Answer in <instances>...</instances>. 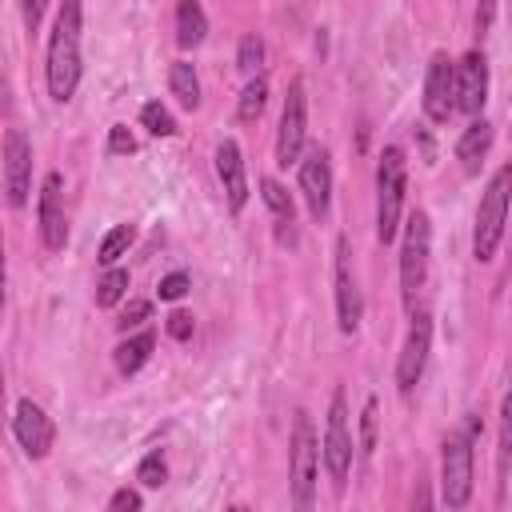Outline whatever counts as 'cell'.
<instances>
[{"label":"cell","mask_w":512,"mask_h":512,"mask_svg":"<svg viewBox=\"0 0 512 512\" xmlns=\"http://www.w3.org/2000/svg\"><path fill=\"white\" fill-rule=\"evenodd\" d=\"M168 336L172 340H188L192 336V316L188 312H172L168 316Z\"/></svg>","instance_id":"obj_35"},{"label":"cell","mask_w":512,"mask_h":512,"mask_svg":"<svg viewBox=\"0 0 512 512\" xmlns=\"http://www.w3.org/2000/svg\"><path fill=\"white\" fill-rule=\"evenodd\" d=\"M508 464H512V392H508L504 404H500V436H496V476H500V496H504Z\"/></svg>","instance_id":"obj_23"},{"label":"cell","mask_w":512,"mask_h":512,"mask_svg":"<svg viewBox=\"0 0 512 512\" xmlns=\"http://www.w3.org/2000/svg\"><path fill=\"white\" fill-rule=\"evenodd\" d=\"M236 64H240V72L256 76V72H260V64H264V40L248 32V36L240 40V48H236Z\"/></svg>","instance_id":"obj_28"},{"label":"cell","mask_w":512,"mask_h":512,"mask_svg":"<svg viewBox=\"0 0 512 512\" xmlns=\"http://www.w3.org/2000/svg\"><path fill=\"white\" fill-rule=\"evenodd\" d=\"M140 124H144L152 136H176V120H172V112H168L160 100H148V104L140 108Z\"/></svg>","instance_id":"obj_27"},{"label":"cell","mask_w":512,"mask_h":512,"mask_svg":"<svg viewBox=\"0 0 512 512\" xmlns=\"http://www.w3.org/2000/svg\"><path fill=\"white\" fill-rule=\"evenodd\" d=\"M304 136H308L304 80H292V84H288V96H284V112H280V132H276V164H280V168L300 164Z\"/></svg>","instance_id":"obj_8"},{"label":"cell","mask_w":512,"mask_h":512,"mask_svg":"<svg viewBox=\"0 0 512 512\" xmlns=\"http://www.w3.org/2000/svg\"><path fill=\"white\" fill-rule=\"evenodd\" d=\"M132 240H136V224H116V228H108V232H104V240H100L96 260H100L104 268H112V264L132 248Z\"/></svg>","instance_id":"obj_24"},{"label":"cell","mask_w":512,"mask_h":512,"mask_svg":"<svg viewBox=\"0 0 512 512\" xmlns=\"http://www.w3.org/2000/svg\"><path fill=\"white\" fill-rule=\"evenodd\" d=\"M36 228H40V244L48 252H60L68 244V220H64V176L48 172L40 184V200H36Z\"/></svg>","instance_id":"obj_10"},{"label":"cell","mask_w":512,"mask_h":512,"mask_svg":"<svg viewBox=\"0 0 512 512\" xmlns=\"http://www.w3.org/2000/svg\"><path fill=\"white\" fill-rule=\"evenodd\" d=\"M488 148H492V124L484 120V116H472V124L460 132V140H456V160L464 164V172L472 176V172H480V160L488 156Z\"/></svg>","instance_id":"obj_18"},{"label":"cell","mask_w":512,"mask_h":512,"mask_svg":"<svg viewBox=\"0 0 512 512\" xmlns=\"http://www.w3.org/2000/svg\"><path fill=\"white\" fill-rule=\"evenodd\" d=\"M404 216V152L388 144L376 164V240L392 244Z\"/></svg>","instance_id":"obj_5"},{"label":"cell","mask_w":512,"mask_h":512,"mask_svg":"<svg viewBox=\"0 0 512 512\" xmlns=\"http://www.w3.org/2000/svg\"><path fill=\"white\" fill-rule=\"evenodd\" d=\"M108 152H112V156H132V152H136V136H132L124 124H112V128H108Z\"/></svg>","instance_id":"obj_31"},{"label":"cell","mask_w":512,"mask_h":512,"mask_svg":"<svg viewBox=\"0 0 512 512\" xmlns=\"http://www.w3.org/2000/svg\"><path fill=\"white\" fill-rule=\"evenodd\" d=\"M32 192V144L20 128L4 132V196L12 208H24Z\"/></svg>","instance_id":"obj_12"},{"label":"cell","mask_w":512,"mask_h":512,"mask_svg":"<svg viewBox=\"0 0 512 512\" xmlns=\"http://www.w3.org/2000/svg\"><path fill=\"white\" fill-rule=\"evenodd\" d=\"M288 480H292V504L312 508L316 500V468H320V440L312 428L308 412L292 416V436H288Z\"/></svg>","instance_id":"obj_6"},{"label":"cell","mask_w":512,"mask_h":512,"mask_svg":"<svg viewBox=\"0 0 512 512\" xmlns=\"http://www.w3.org/2000/svg\"><path fill=\"white\" fill-rule=\"evenodd\" d=\"M452 112H456V64L448 60V52H436L424 72V116L432 124H448Z\"/></svg>","instance_id":"obj_11"},{"label":"cell","mask_w":512,"mask_h":512,"mask_svg":"<svg viewBox=\"0 0 512 512\" xmlns=\"http://www.w3.org/2000/svg\"><path fill=\"white\" fill-rule=\"evenodd\" d=\"M300 192L308 212L324 220L332 208V160L324 148H308V156H300Z\"/></svg>","instance_id":"obj_16"},{"label":"cell","mask_w":512,"mask_h":512,"mask_svg":"<svg viewBox=\"0 0 512 512\" xmlns=\"http://www.w3.org/2000/svg\"><path fill=\"white\" fill-rule=\"evenodd\" d=\"M188 272H168L160 284H156V292H160V300H180L184 292H188Z\"/></svg>","instance_id":"obj_32"},{"label":"cell","mask_w":512,"mask_h":512,"mask_svg":"<svg viewBox=\"0 0 512 512\" xmlns=\"http://www.w3.org/2000/svg\"><path fill=\"white\" fill-rule=\"evenodd\" d=\"M260 196H264V204H268L272 216H276V240H280V244H296V208H292V196H288L272 176L260 180Z\"/></svg>","instance_id":"obj_19"},{"label":"cell","mask_w":512,"mask_h":512,"mask_svg":"<svg viewBox=\"0 0 512 512\" xmlns=\"http://www.w3.org/2000/svg\"><path fill=\"white\" fill-rule=\"evenodd\" d=\"M360 448L364 452L376 448V400L372 396L364 400V412H360Z\"/></svg>","instance_id":"obj_30"},{"label":"cell","mask_w":512,"mask_h":512,"mask_svg":"<svg viewBox=\"0 0 512 512\" xmlns=\"http://www.w3.org/2000/svg\"><path fill=\"white\" fill-rule=\"evenodd\" d=\"M208 36V16L200 8V0H180L176 4V44L180 48H196Z\"/></svg>","instance_id":"obj_21"},{"label":"cell","mask_w":512,"mask_h":512,"mask_svg":"<svg viewBox=\"0 0 512 512\" xmlns=\"http://www.w3.org/2000/svg\"><path fill=\"white\" fill-rule=\"evenodd\" d=\"M428 260H432V224L428 212H412L404 224V240H400V300L408 312H416L424 284H428Z\"/></svg>","instance_id":"obj_4"},{"label":"cell","mask_w":512,"mask_h":512,"mask_svg":"<svg viewBox=\"0 0 512 512\" xmlns=\"http://www.w3.org/2000/svg\"><path fill=\"white\" fill-rule=\"evenodd\" d=\"M264 104H268V80L256 72L248 84H244V92H240V104H236V116L240 120H256L260 112H264Z\"/></svg>","instance_id":"obj_26"},{"label":"cell","mask_w":512,"mask_h":512,"mask_svg":"<svg viewBox=\"0 0 512 512\" xmlns=\"http://www.w3.org/2000/svg\"><path fill=\"white\" fill-rule=\"evenodd\" d=\"M12 436L16 444L32 456V460H44L52 452V440H56V424L48 420V412L36 404V400H16V416H12Z\"/></svg>","instance_id":"obj_14"},{"label":"cell","mask_w":512,"mask_h":512,"mask_svg":"<svg viewBox=\"0 0 512 512\" xmlns=\"http://www.w3.org/2000/svg\"><path fill=\"white\" fill-rule=\"evenodd\" d=\"M140 504H144V500H140V492H136V488H116V492H112V500H108V508H112V512H136Z\"/></svg>","instance_id":"obj_33"},{"label":"cell","mask_w":512,"mask_h":512,"mask_svg":"<svg viewBox=\"0 0 512 512\" xmlns=\"http://www.w3.org/2000/svg\"><path fill=\"white\" fill-rule=\"evenodd\" d=\"M492 16H496V0H480V8H476V32H480V36H488Z\"/></svg>","instance_id":"obj_37"},{"label":"cell","mask_w":512,"mask_h":512,"mask_svg":"<svg viewBox=\"0 0 512 512\" xmlns=\"http://www.w3.org/2000/svg\"><path fill=\"white\" fill-rule=\"evenodd\" d=\"M216 176L224 184L228 208L240 212L248 204V172H244V156H240L236 140H220V148H216Z\"/></svg>","instance_id":"obj_17"},{"label":"cell","mask_w":512,"mask_h":512,"mask_svg":"<svg viewBox=\"0 0 512 512\" xmlns=\"http://www.w3.org/2000/svg\"><path fill=\"white\" fill-rule=\"evenodd\" d=\"M168 88H172V96H176L188 112L200 108V76H196V68H192L188 60H172V68H168Z\"/></svg>","instance_id":"obj_22"},{"label":"cell","mask_w":512,"mask_h":512,"mask_svg":"<svg viewBox=\"0 0 512 512\" xmlns=\"http://www.w3.org/2000/svg\"><path fill=\"white\" fill-rule=\"evenodd\" d=\"M44 80L48 96L56 104H68L80 84V0H60L52 36H48V56H44Z\"/></svg>","instance_id":"obj_1"},{"label":"cell","mask_w":512,"mask_h":512,"mask_svg":"<svg viewBox=\"0 0 512 512\" xmlns=\"http://www.w3.org/2000/svg\"><path fill=\"white\" fill-rule=\"evenodd\" d=\"M428 348H432V316L424 308L412 312V324H408V336L400 344V356H396V388L400 392H412L424 376V364H428Z\"/></svg>","instance_id":"obj_9"},{"label":"cell","mask_w":512,"mask_h":512,"mask_svg":"<svg viewBox=\"0 0 512 512\" xmlns=\"http://www.w3.org/2000/svg\"><path fill=\"white\" fill-rule=\"evenodd\" d=\"M128 292V268H108L100 280H96V308H116Z\"/></svg>","instance_id":"obj_25"},{"label":"cell","mask_w":512,"mask_h":512,"mask_svg":"<svg viewBox=\"0 0 512 512\" xmlns=\"http://www.w3.org/2000/svg\"><path fill=\"white\" fill-rule=\"evenodd\" d=\"M320 456H324V468H328L332 484L344 488L348 484V472H352V432H348V400H344V388L332 392Z\"/></svg>","instance_id":"obj_7"},{"label":"cell","mask_w":512,"mask_h":512,"mask_svg":"<svg viewBox=\"0 0 512 512\" xmlns=\"http://www.w3.org/2000/svg\"><path fill=\"white\" fill-rule=\"evenodd\" d=\"M480 436V412H468V420L444 436L440 452V500L448 508H464L472 500V444Z\"/></svg>","instance_id":"obj_2"},{"label":"cell","mask_w":512,"mask_h":512,"mask_svg":"<svg viewBox=\"0 0 512 512\" xmlns=\"http://www.w3.org/2000/svg\"><path fill=\"white\" fill-rule=\"evenodd\" d=\"M152 348H156V332H136V336H124L116 348H112V364H116V372L120 376H136L144 364H148V356H152Z\"/></svg>","instance_id":"obj_20"},{"label":"cell","mask_w":512,"mask_h":512,"mask_svg":"<svg viewBox=\"0 0 512 512\" xmlns=\"http://www.w3.org/2000/svg\"><path fill=\"white\" fill-rule=\"evenodd\" d=\"M484 104H488V60L480 48H472L456 64V112L480 116Z\"/></svg>","instance_id":"obj_15"},{"label":"cell","mask_w":512,"mask_h":512,"mask_svg":"<svg viewBox=\"0 0 512 512\" xmlns=\"http://www.w3.org/2000/svg\"><path fill=\"white\" fill-rule=\"evenodd\" d=\"M20 8H24V24H28V32H36V28H40V20H44L48 0H20Z\"/></svg>","instance_id":"obj_36"},{"label":"cell","mask_w":512,"mask_h":512,"mask_svg":"<svg viewBox=\"0 0 512 512\" xmlns=\"http://www.w3.org/2000/svg\"><path fill=\"white\" fill-rule=\"evenodd\" d=\"M508 204H512V164L496 168L492 180L480 192V208H476V228H472V256L480 264H488L504 240V224H508Z\"/></svg>","instance_id":"obj_3"},{"label":"cell","mask_w":512,"mask_h":512,"mask_svg":"<svg viewBox=\"0 0 512 512\" xmlns=\"http://www.w3.org/2000/svg\"><path fill=\"white\" fill-rule=\"evenodd\" d=\"M148 312H152L148 300H132V304L124 308V316H120V332H128V328H136L140 320H148Z\"/></svg>","instance_id":"obj_34"},{"label":"cell","mask_w":512,"mask_h":512,"mask_svg":"<svg viewBox=\"0 0 512 512\" xmlns=\"http://www.w3.org/2000/svg\"><path fill=\"white\" fill-rule=\"evenodd\" d=\"M136 480H140L144 488H160V484L168 480V464H164V456H160V452H148V456L140 460V468H136Z\"/></svg>","instance_id":"obj_29"},{"label":"cell","mask_w":512,"mask_h":512,"mask_svg":"<svg viewBox=\"0 0 512 512\" xmlns=\"http://www.w3.org/2000/svg\"><path fill=\"white\" fill-rule=\"evenodd\" d=\"M332 284H336V324L340 332H356L360 316H364V296L352 272V256H348V240H336V264H332Z\"/></svg>","instance_id":"obj_13"}]
</instances>
